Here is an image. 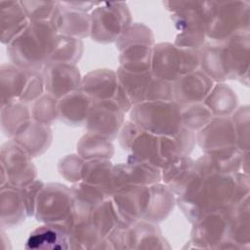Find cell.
Segmentation results:
<instances>
[{
	"label": "cell",
	"mask_w": 250,
	"mask_h": 250,
	"mask_svg": "<svg viewBox=\"0 0 250 250\" xmlns=\"http://www.w3.org/2000/svg\"><path fill=\"white\" fill-rule=\"evenodd\" d=\"M56 27L44 21H32L7 45L13 64L28 71H37L46 64L56 40Z\"/></svg>",
	"instance_id": "1"
},
{
	"label": "cell",
	"mask_w": 250,
	"mask_h": 250,
	"mask_svg": "<svg viewBox=\"0 0 250 250\" xmlns=\"http://www.w3.org/2000/svg\"><path fill=\"white\" fill-rule=\"evenodd\" d=\"M131 117L142 129L156 136H174L183 127L181 105L174 101H148L135 104Z\"/></svg>",
	"instance_id": "2"
},
{
	"label": "cell",
	"mask_w": 250,
	"mask_h": 250,
	"mask_svg": "<svg viewBox=\"0 0 250 250\" xmlns=\"http://www.w3.org/2000/svg\"><path fill=\"white\" fill-rule=\"evenodd\" d=\"M198 66L199 54L194 50L169 43L152 48L150 70L160 79L174 82L181 76L197 70Z\"/></svg>",
	"instance_id": "3"
},
{
	"label": "cell",
	"mask_w": 250,
	"mask_h": 250,
	"mask_svg": "<svg viewBox=\"0 0 250 250\" xmlns=\"http://www.w3.org/2000/svg\"><path fill=\"white\" fill-rule=\"evenodd\" d=\"M72 213V193L60 184L44 186L36 199L34 216L45 224H59L68 229ZM68 230V229H67Z\"/></svg>",
	"instance_id": "4"
},
{
	"label": "cell",
	"mask_w": 250,
	"mask_h": 250,
	"mask_svg": "<svg viewBox=\"0 0 250 250\" xmlns=\"http://www.w3.org/2000/svg\"><path fill=\"white\" fill-rule=\"evenodd\" d=\"M30 157L14 141L1 146V187L24 188L36 177V169Z\"/></svg>",
	"instance_id": "5"
},
{
	"label": "cell",
	"mask_w": 250,
	"mask_h": 250,
	"mask_svg": "<svg viewBox=\"0 0 250 250\" xmlns=\"http://www.w3.org/2000/svg\"><path fill=\"white\" fill-rule=\"evenodd\" d=\"M229 206L209 212L194 222L190 243L196 249H217L227 238L231 216Z\"/></svg>",
	"instance_id": "6"
},
{
	"label": "cell",
	"mask_w": 250,
	"mask_h": 250,
	"mask_svg": "<svg viewBox=\"0 0 250 250\" xmlns=\"http://www.w3.org/2000/svg\"><path fill=\"white\" fill-rule=\"evenodd\" d=\"M123 110L113 100H94L86 125L90 133L113 139L122 128Z\"/></svg>",
	"instance_id": "7"
},
{
	"label": "cell",
	"mask_w": 250,
	"mask_h": 250,
	"mask_svg": "<svg viewBox=\"0 0 250 250\" xmlns=\"http://www.w3.org/2000/svg\"><path fill=\"white\" fill-rule=\"evenodd\" d=\"M128 24L129 18L122 9L98 10L91 21V35L93 40L99 42H112L120 38Z\"/></svg>",
	"instance_id": "8"
},
{
	"label": "cell",
	"mask_w": 250,
	"mask_h": 250,
	"mask_svg": "<svg viewBox=\"0 0 250 250\" xmlns=\"http://www.w3.org/2000/svg\"><path fill=\"white\" fill-rule=\"evenodd\" d=\"M43 80L47 92L56 99L76 91L81 84L78 68L68 63L45 64Z\"/></svg>",
	"instance_id": "9"
},
{
	"label": "cell",
	"mask_w": 250,
	"mask_h": 250,
	"mask_svg": "<svg viewBox=\"0 0 250 250\" xmlns=\"http://www.w3.org/2000/svg\"><path fill=\"white\" fill-rule=\"evenodd\" d=\"M212 88V80L202 71L185 74L172 83L173 101L179 105L197 104L205 100Z\"/></svg>",
	"instance_id": "10"
},
{
	"label": "cell",
	"mask_w": 250,
	"mask_h": 250,
	"mask_svg": "<svg viewBox=\"0 0 250 250\" xmlns=\"http://www.w3.org/2000/svg\"><path fill=\"white\" fill-rule=\"evenodd\" d=\"M159 180L158 167L148 162L130 161L128 164H120L112 169L113 192L125 186L153 185Z\"/></svg>",
	"instance_id": "11"
},
{
	"label": "cell",
	"mask_w": 250,
	"mask_h": 250,
	"mask_svg": "<svg viewBox=\"0 0 250 250\" xmlns=\"http://www.w3.org/2000/svg\"><path fill=\"white\" fill-rule=\"evenodd\" d=\"M24 248L31 250L71 249L70 235L67 229L62 225L45 224L29 233Z\"/></svg>",
	"instance_id": "12"
},
{
	"label": "cell",
	"mask_w": 250,
	"mask_h": 250,
	"mask_svg": "<svg viewBox=\"0 0 250 250\" xmlns=\"http://www.w3.org/2000/svg\"><path fill=\"white\" fill-rule=\"evenodd\" d=\"M241 153L234 146H227L207 151L195 163L196 169L201 176L209 174H229L238 169L241 163Z\"/></svg>",
	"instance_id": "13"
},
{
	"label": "cell",
	"mask_w": 250,
	"mask_h": 250,
	"mask_svg": "<svg viewBox=\"0 0 250 250\" xmlns=\"http://www.w3.org/2000/svg\"><path fill=\"white\" fill-rule=\"evenodd\" d=\"M198 143L207 151L232 146L236 144V134L231 120L225 117L212 119L198 134Z\"/></svg>",
	"instance_id": "14"
},
{
	"label": "cell",
	"mask_w": 250,
	"mask_h": 250,
	"mask_svg": "<svg viewBox=\"0 0 250 250\" xmlns=\"http://www.w3.org/2000/svg\"><path fill=\"white\" fill-rule=\"evenodd\" d=\"M127 249H170L161 230L151 222L135 223L126 229Z\"/></svg>",
	"instance_id": "15"
},
{
	"label": "cell",
	"mask_w": 250,
	"mask_h": 250,
	"mask_svg": "<svg viewBox=\"0 0 250 250\" xmlns=\"http://www.w3.org/2000/svg\"><path fill=\"white\" fill-rule=\"evenodd\" d=\"M93 99L83 91H73L58 101V117L68 125L86 122Z\"/></svg>",
	"instance_id": "16"
},
{
	"label": "cell",
	"mask_w": 250,
	"mask_h": 250,
	"mask_svg": "<svg viewBox=\"0 0 250 250\" xmlns=\"http://www.w3.org/2000/svg\"><path fill=\"white\" fill-rule=\"evenodd\" d=\"M52 140L51 130L47 125L29 121L14 137V142L29 156L43 153Z\"/></svg>",
	"instance_id": "17"
},
{
	"label": "cell",
	"mask_w": 250,
	"mask_h": 250,
	"mask_svg": "<svg viewBox=\"0 0 250 250\" xmlns=\"http://www.w3.org/2000/svg\"><path fill=\"white\" fill-rule=\"evenodd\" d=\"M27 216L21 189L12 186L1 187L2 229L18 227Z\"/></svg>",
	"instance_id": "18"
},
{
	"label": "cell",
	"mask_w": 250,
	"mask_h": 250,
	"mask_svg": "<svg viewBox=\"0 0 250 250\" xmlns=\"http://www.w3.org/2000/svg\"><path fill=\"white\" fill-rule=\"evenodd\" d=\"M197 175L195 163L186 156H178L163 166V181L171 190L180 194Z\"/></svg>",
	"instance_id": "19"
},
{
	"label": "cell",
	"mask_w": 250,
	"mask_h": 250,
	"mask_svg": "<svg viewBox=\"0 0 250 250\" xmlns=\"http://www.w3.org/2000/svg\"><path fill=\"white\" fill-rule=\"evenodd\" d=\"M80 86L93 100H112L118 88L117 74L110 69L94 70L85 76Z\"/></svg>",
	"instance_id": "20"
},
{
	"label": "cell",
	"mask_w": 250,
	"mask_h": 250,
	"mask_svg": "<svg viewBox=\"0 0 250 250\" xmlns=\"http://www.w3.org/2000/svg\"><path fill=\"white\" fill-rule=\"evenodd\" d=\"M174 205V195L168 187L152 185L148 187V201L142 217L151 223L164 220L171 212Z\"/></svg>",
	"instance_id": "21"
},
{
	"label": "cell",
	"mask_w": 250,
	"mask_h": 250,
	"mask_svg": "<svg viewBox=\"0 0 250 250\" xmlns=\"http://www.w3.org/2000/svg\"><path fill=\"white\" fill-rule=\"evenodd\" d=\"M29 72L15 64H1L2 105L20 99L27 83Z\"/></svg>",
	"instance_id": "22"
},
{
	"label": "cell",
	"mask_w": 250,
	"mask_h": 250,
	"mask_svg": "<svg viewBox=\"0 0 250 250\" xmlns=\"http://www.w3.org/2000/svg\"><path fill=\"white\" fill-rule=\"evenodd\" d=\"M112 165L106 159L89 160L83 164L82 179L85 183L102 188L106 195H111L112 188Z\"/></svg>",
	"instance_id": "23"
},
{
	"label": "cell",
	"mask_w": 250,
	"mask_h": 250,
	"mask_svg": "<svg viewBox=\"0 0 250 250\" xmlns=\"http://www.w3.org/2000/svg\"><path fill=\"white\" fill-rule=\"evenodd\" d=\"M83 43L80 39L60 35L56 37L53 49L47 59V63L73 64L80 59Z\"/></svg>",
	"instance_id": "24"
},
{
	"label": "cell",
	"mask_w": 250,
	"mask_h": 250,
	"mask_svg": "<svg viewBox=\"0 0 250 250\" xmlns=\"http://www.w3.org/2000/svg\"><path fill=\"white\" fill-rule=\"evenodd\" d=\"M29 121L30 113L25 104L20 101H13L2 105L1 125L6 136L14 138Z\"/></svg>",
	"instance_id": "25"
},
{
	"label": "cell",
	"mask_w": 250,
	"mask_h": 250,
	"mask_svg": "<svg viewBox=\"0 0 250 250\" xmlns=\"http://www.w3.org/2000/svg\"><path fill=\"white\" fill-rule=\"evenodd\" d=\"M204 104L213 115L225 117V115L230 113L234 109L236 105V97L229 87L220 84L210 90L204 100Z\"/></svg>",
	"instance_id": "26"
},
{
	"label": "cell",
	"mask_w": 250,
	"mask_h": 250,
	"mask_svg": "<svg viewBox=\"0 0 250 250\" xmlns=\"http://www.w3.org/2000/svg\"><path fill=\"white\" fill-rule=\"evenodd\" d=\"M24 12L21 8H1V41L9 45L27 25Z\"/></svg>",
	"instance_id": "27"
},
{
	"label": "cell",
	"mask_w": 250,
	"mask_h": 250,
	"mask_svg": "<svg viewBox=\"0 0 250 250\" xmlns=\"http://www.w3.org/2000/svg\"><path fill=\"white\" fill-rule=\"evenodd\" d=\"M78 152L83 159H107L113 153V147L108 139L90 133L85 135L77 146Z\"/></svg>",
	"instance_id": "28"
},
{
	"label": "cell",
	"mask_w": 250,
	"mask_h": 250,
	"mask_svg": "<svg viewBox=\"0 0 250 250\" xmlns=\"http://www.w3.org/2000/svg\"><path fill=\"white\" fill-rule=\"evenodd\" d=\"M182 125L186 129L201 130L205 127L212 119L213 114L204 104H192L185 109L181 108Z\"/></svg>",
	"instance_id": "29"
},
{
	"label": "cell",
	"mask_w": 250,
	"mask_h": 250,
	"mask_svg": "<svg viewBox=\"0 0 250 250\" xmlns=\"http://www.w3.org/2000/svg\"><path fill=\"white\" fill-rule=\"evenodd\" d=\"M58 99L52 95H43L33 104L31 116L33 121L48 125L58 117Z\"/></svg>",
	"instance_id": "30"
},
{
	"label": "cell",
	"mask_w": 250,
	"mask_h": 250,
	"mask_svg": "<svg viewBox=\"0 0 250 250\" xmlns=\"http://www.w3.org/2000/svg\"><path fill=\"white\" fill-rule=\"evenodd\" d=\"M44 80L43 77L37 71H30L25 88L20 97L19 101L22 104H27L36 101L43 92Z\"/></svg>",
	"instance_id": "31"
},
{
	"label": "cell",
	"mask_w": 250,
	"mask_h": 250,
	"mask_svg": "<svg viewBox=\"0 0 250 250\" xmlns=\"http://www.w3.org/2000/svg\"><path fill=\"white\" fill-rule=\"evenodd\" d=\"M83 158L76 155H68L60 163V172L67 181H79L82 179Z\"/></svg>",
	"instance_id": "32"
}]
</instances>
